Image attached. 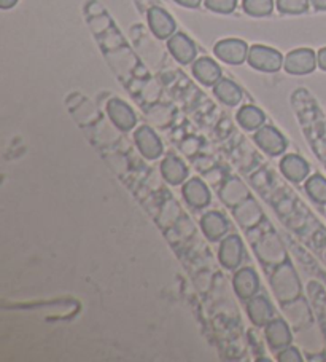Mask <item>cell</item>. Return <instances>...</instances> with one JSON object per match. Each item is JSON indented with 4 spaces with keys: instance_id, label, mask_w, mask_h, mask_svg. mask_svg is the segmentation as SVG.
<instances>
[{
    "instance_id": "6da1fadb",
    "label": "cell",
    "mask_w": 326,
    "mask_h": 362,
    "mask_svg": "<svg viewBox=\"0 0 326 362\" xmlns=\"http://www.w3.org/2000/svg\"><path fill=\"white\" fill-rule=\"evenodd\" d=\"M271 287L275 298L282 305L298 300L301 296V281L291 264L284 262V264L275 267L271 278Z\"/></svg>"
},
{
    "instance_id": "7a4b0ae2",
    "label": "cell",
    "mask_w": 326,
    "mask_h": 362,
    "mask_svg": "<svg viewBox=\"0 0 326 362\" xmlns=\"http://www.w3.org/2000/svg\"><path fill=\"white\" fill-rule=\"evenodd\" d=\"M248 64L252 66L256 71L274 74L279 72L282 67H284V56L280 52L274 49L271 47L265 45H253L248 49Z\"/></svg>"
},
{
    "instance_id": "3957f363",
    "label": "cell",
    "mask_w": 326,
    "mask_h": 362,
    "mask_svg": "<svg viewBox=\"0 0 326 362\" xmlns=\"http://www.w3.org/2000/svg\"><path fill=\"white\" fill-rule=\"evenodd\" d=\"M255 252L265 265L279 267L286 262V251L275 233H267L253 245Z\"/></svg>"
},
{
    "instance_id": "277c9868",
    "label": "cell",
    "mask_w": 326,
    "mask_h": 362,
    "mask_svg": "<svg viewBox=\"0 0 326 362\" xmlns=\"http://www.w3.org/2000/svg\"><path fill=\"white\" fill-rule=\"evenodd\" d=\"M318 66L317 54L310 48H299L286 54L284 67L291 76H306L312 74Z\"/></svg>"
},
{
    "instance_id": "5b68a950",
    "label": "cell",
    "mask_w": 326,
    "mask_h": 362,
    "mask_svg": "<svg viewBox=\"0 0 326 362\" xmlns=\"http://www.w3.org/2000/svg\"><path fill=\"white\" fill-rule=\"evenodd\" d=\"M248 45L243 40L227 39L217 43L213 53L218 59L227 62V64L239 66L248 58Z\"/></svg>"
},
{
    "instance_id": "8992f818",
    "label": "cell",
    "mask_w": 326,
    "mask_h": 362,
    "mask_svg": "<svg viewBox=\"0 0 326 362\" xmlns=\"http://www.w3.org/2000/svg\"><path fill=\"white\" fill-rule=\"evenodd\" d=\"M255 142L262 152H266L271 157H279V155L284 153L286 151V139L284 134L280 133L279 129H275L274 127H261L258 131L255 133Z\"/></svg>"
},
{
    "instance_id": "52a82bcc",
    "label": "cell",
    "mask_w": 326,
    "mask_h": 362,
    "mask_svg": "<svg viewBox=\"0 0 326 362\" xmlns=\"http://www.w3.org/2000/svg\"><path fill=\"white\" fill-rule=\"evenodd\" d=\"M220 264L228 270H236L242 264L243 259V243L237 235H228L222 241L220 251H218Z\"/></svg>"
},
{
    "instance_id": "ba28073f",
    "label": "cell",
    "mask_w": 326,
    "mask_h": 362,
    "mask_svg": "<svg viewBox=\"0 0 326 362\" xmlns=\"http://www.w3.org/2000/svg\"><path fill=\"white\" fill-rule=\"evenodd\" d=\"M135 146L139 148L143 157L148 160H156L162 155V144L158 134L150 127H140L134 134Z\"/></svg>"
},
{
    "instance_id": "9c48e42d",
    "label": "cell",
    "mask_w": 326,
    "mask_h": 362,
    "mask_svg": "<svg viewBox=\"0 0 326 362\" xmlns=\"http://www.w3.org/2000/svg\"><path fill=\"white\" fill-rule=\"evenodd\" d=\"M107 112H109L110 120L115 123L116 128L121 131H131L137 123V117L131 105H128L124 101L118 98L110 99L107 104Z\"/></svg>"
},
{
    "instance_id": "30bf717a",
    "label": "cell",
    "mask_w": 326,
    "mask_h": 362,
    "mask_svg": "<svg viewBox=\"0 0 326 362\" xmlns=\"http://www.w3.org/2000/svg\"><path fill=\"white\" fill-rule=\"evenodd\" d=\"M233 286L237 297L242 298V300H250V298L256 296V292L260 289L258 274L250 267L242 268V270L234 274Z\"/></svg>"
},
{
    "instance_id": "8fae6325",
    "label": "cell",
    "mask_w": 326,
    "mask_h": 362,
    "mask_svg": "<svg viewBox=\"0 0 326 362\" xmlns=\"http://www.w3.org/2000/svg\"><path fill=\"white\" fill-rule=\"evenodd\" d=\"M148 24H150V29H152V33L161 40L171 39L175 33V28H177L174 18L169 15L166 10H162L159 7L150 8Z\"/></svg>"
},
{
    "instance_id": "7c38bea8",
    "label": "cell",
    "mask_w": 326,
    "mask_h": 362,
    "mask_svg": "<svg viewBox=\"0 0 326 362\" xmlns=\"http://www.w3.org/2000/svg\"><path fill=\"white\" fill-rule=\"evenodd\" d=\"M169 52L172 53V56L177 59L180 64H191L196 58V45L194 42L190 39V37L185 34H174L171 39L167 42Z\"/></svg>"
},
{
    "instance_id": "4fadbf2b",
    "label": "cell",
    "mask_w": 326,
    "mask_h": 362,
    "mask_svg": "<svg viewBox=\"0 0 326 362\" xmlns=\"http://www.w3.org/2000/svg\"><path fill=\"white\" fill-rule=\"evenodd\" d=\"M248 198H250V190L247 189V185L237 177L228 179L220 189V199L233 209L237 208L239 204H242L243 202H247Z\"/></svg>"
},
{
    "instance_id": "5bb4252c",
    "label": "cell",
    "mask_w": 326,
    "mask_h": 362,
    "mask_svg": "<svg viewBox=\"0 0 326 362\" xmlns=\"http://www.w3.org/2000/svg\"><path fill=\"white\" fill-rule=\"evenodd\" d=\"M265 335L269 346L275 349V351H280V349L290 346L293 339L290 326L284 320H272L269 322L266 326Z\"/></svg>"
},
{
    "instance_id": "9a60e30c",
    "label": "cell",
    "mask_w": 326,
    "mask_h": 362,
    "mask_svg": "<svg viewBox=\"0 0 326 362\" xmlns=\"http://www.w3.org/2000/svg\"><path fill=\"white\" fill-rule=\"evenodd\" d=\"M200 228H203L207 240L218 241L228 233L229 223L222 212L212 211V212H207V214H204L203 219H200Z\"/></svg>"
},
{
    "instance_id": "2e32d148",
    "label": "cell",
    "mask_w": 326,
    "mask_h": 362,
    "mask_svg": "<svg viewBox=\"0 0 326 362\" xmlns=\"http://www.w3.org/2000/svg\"><path fill=\"white\" fill-rule=\"evenodd\" d=\"M280 171L284 176L291 180V182H303L307 177H309L310 168L307 165V161L299 157V155H286V157L282 158L280 161Z\"/></svg>"
},
{
    "instance_id": "e0dca14e",
    "label": "cell",
    "mask_w": 326,
    "mask_h": 362,
    "mask_svg": "<svg viewBox=\"0 0 326 362\" xmlns=\"http://www.w3.org/2000/svg\"><path fill=\"white\" fill-rule=\"evenodd\" d=\"M193 76L205 86H213L222 80V67L212 58H200L193 62Z\"/></svg>"
},
{
    "instance_id": "ac0fdd59",
    "label": "cell",
    "mask_w": 326,
    "mask_h": 362,
    "mask_svg": "<svg viewBox=\"0 0 326 362\" xmlns=\"http://www.w3.org/2000/svg\"><path fill=\"white\" fill-rule=\"evenodd\" d=\"M247 313L250 321L258 327H266L274 320V308L265 297H252L247 303Z\"/></svg>"
},
{
    "instance_id": "d6986e66",
    "label": "cell",
    "mask_w": 326,
    "mask_h": 362,
    "mask_svg": "<svg viewBox=\"0 0 326 362\" xmlns=\"http://www.w3.org/2000/svg\"><path fill=\"white\" fill-rule=\"evenodd\" d=\"M183 198L193 208H205L210 203V190L207 189L204 180H200L199 177H193L183 185Z\"/></svg>"
},
{
    "instance_id": "ffe728a7",
    "label": "cell",
    "mask_w": 326,
    "mask_h": 362,
    "mask_svg": "<svg viewBox=\"0 0 326 362\" xmlns=\"http://www.w3.org/2000/svg\"><path fill=\"white\" fill-rule=\"evenodd\" d=\"M234 217L243 228H255L262 221V211L255 199L248 198L247 202L234 208Z\"/></svg>"
},
{
    "instance_id": "44dd1931",
    "label": "cell",
    "mask_w": 326,
    "mask_h": 362,
    "mask_svg": "<svg viewBox=\"0 0 326 362\" xmlns=\"http://www.w3.org/2000/svg\"><path fill=\"white\" fill-rule=\"evenodd\" d=\"M161 174L171 185H180L188 177V168L179 157H167L161 163Z\"/></svg>"
},
{
    "instance_id": "7402d4cb",
    "label": "cell",
    "mask_w": 326,
    "mask_h": 362,
    "mask_svg": "<svg viewBox=\"0 0 326 362\" xmlns=\"http://www.w3.org/2000/svg\"><path fill=\"white\" fill-rule=\"evenodd\" d=\"M213 93H215V96L227 105H237L243 98L241 86L229 78H222L220 82L213 85Z\"/></svg>"
},
{
    "instance_id": "603a6c76",
    "label": "cell",
    "mask_w": 326,
    "mask_h": 362,
    "mask_svg": "<svg viewBox=\"0 0 326 362\" xmlns=\"http://www.w3.org/2000/svg\"><path fill=\"white\" fill-rule=\"evenodd\" d=\"M237 123L241 124L243 129L247 131H258L261 127H265L266 115L261 109L255 107V105H243L237 112Z\"/></svg>"
},
{
    "instance_id": "cb8c5ba5",
    "label": "cell",
    "mask_w": 326,
    "mask_h": 362,
    "mask_svg": "<svg viewBox=\"0 0 326 362\" xmlns=\"http://www.w3.org/2000/svg\"><path fill=\"white\" fill-rule=\"evenodd\" d=\"M306 192L312 202L317 204H326V179L320 174L306 179Z\"/></svg>"
},
{
    "instance_id": "d4e9b609",
    "label": "cell",
    "mask_w": 326,
    "mask_h": 362,
    "mask_svg": "<svg viewBox=\"0 0 326 362\" xmlns=\"http://www.w3.org/2000/svg\"><path fill=\"white\" fill-rule=\"evenodd\" d=\"M242 7L250 16H267L274 10V0H243Z\"/></svg>"
},
{
    "instance_id": "484cf974",
    "label": "cell",
    "mask_w": 326,
    "mask_h": 362,
    "mask_svg": "<svg viewBox=\"0 0 326 362\" xmlns=\"http://www.w3.org/2000/svg\"><path fill=\"white\" fill-rule=\"evenodd\" d=\"M310 0H277V10L285 15H301L309 10Z\"/></svg>"
},
{
    "instance_id": "4316f807",
    "label": "cell",
    "mask_w": 326,
    "mask_h": 362,
    "mask_svg": "<svg viewBox=\"0 0 326 362\" xmlns=\"http://www.w3.org/2000/svg\"><path fill=\"white\" fill-rule=\"evenodd\" d=\"M204 4L210 11L222 15L233 13L237 7V0H204Z\"/></svg>"
},
{
    "instance_id": "83f0119b",
    "label": "cell",
    "mask_w": 326,
    "mask_h": 362,
    "mask_svg": "<svg viewBox=\"0 0 326 362\" xmlns=\"http://www.w3.org/2000/svg\"><path fill=\"white\" fill-rule=\"evenodd\" d=\"M277 361H282V362H301V361H303V356L299 354L296 348L286 346V348L280 349V351H279Z\"/></svg>"
},
{
    "instance_id": "f1b7e54d",
    "label": "cell",
    "mask_w": 326,
    "mask_h": 362,
    "mask_svg": "<svg viewBox=\"0 0 326 362\" xmlns=\"http://www.w3.org/2000/svg\"><path fill=\"white\" fill-rule=\"evenodd\" d=\"M199 147H200V141L196 139V137H191V139H186L183 141V144H181V151H183L186 155H190V157L198 153Z\"/></svg>"
},
{
    "instance_id": "f546056e",
    "label": "cell",
    "mask_w": 326,
    "mask_h": 362,
    "mask_svg": "<svg viewBox=\"0 0 326 362\" xmlns=\"http://www.w3.org/2000/svg\"><path fill=\"white\" fill-rule=\"evenodd\" d=\"M175 2L181 5V7H186V8H198L203 0H175Z\"/></svg>"
},
{
    "instance_id": "4dcf8cb0",
    "label": "cell",
    "mask_w": 326,
    "mask_h": 362,
    "mask_svg": "<svg viewBox=\"0 0 326 362\" xmlns=\"http://www.w3.org/2000/svg\"><path fill=\"white\" fill-rule=\"evenodd\" d=\"M317 62H318V67L322 69V71H326V48H322L318 52Z\"/></svg>"
},
{
    "instance_id": "1f68e13d",
    "label": "cell",
    "mask_w": 326,
    "mask_h": 362,
    "mask_svg": "<svg viewBox=\"0 0 326 362\" xmlns=\"http://www.w3.org/2000/svg\"><path fill=\"white\" fill-rule=\"evenodd\" d=\"M313 8L318 11H326V0H310Z\"/></svg>"
},
{
    "instance_id": "d6a6232c",
    "label": "cell",
    "mask_w": 326,
    "mask_h": 362,
    "mask_svg": "<svg viewBox=\"0 0 326 362\" xmlns=\"http://www.w3.org/2000/svg\"><path fill=\"white\" fill-rule=\"evenodd\" d=\"M16 4H18V0H0V8H2V10L13 8Z\"/></svg>"
}]
</instances>
